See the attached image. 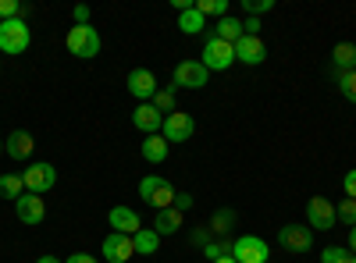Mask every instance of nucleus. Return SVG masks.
Returning a JSON list of instances; mask_svg holds the SVG:
<instances>
[{
    "mask_svg": "<svg viewBox=\"0 0 356 263\" xmlns=\"http://www.w3.org/2000/svg\"><path fill=\"white\" fill-rule=\"evenodd\" d=\"M132 125H136L143 135H157L161 125H164V114H161L154 103H139V107L132 110Z\"/></svg>",
    "mask_w": 356,
    "mask_h": 263,
    "instance_id": "obj_14",
    "label": "nucleus"
},
{
    "mask_svg": "<svg viewBox=\"0 0 356 263\" xmlns=\"http://www.w3.org/2000/svg\"><path fill=\"white\" fill-rule=\"evenodd\" d=\"M107 221H111L114 231H122V235H136V231L143 228V221H139V214H136L132 207H114V210L107 214Z\"/></svg>",
    "mask_w": 356,
    "mask_h": 263,
    "instance_id": "obj_17",
    "label": "nucleus"
},
{
    "mask_svg": "<svg viewBox=\"0 0 356 263\" xmlns=\"http://www.w3.org/2000/svg\"><path fill=\"white\" fill-rule=\"evenodd\" d=\"M22 182H25V192L43 196V192H50V189L57 185V171H54V164L36 160V164H29V167L22 171Z\"/></svg>",
    "mask_w": 356,
    "mask_h": 263,
    "instance_id": "obj_5",
    "label": "nucleus"
},
{
    "mask_svg": "<svg viewBox=\"0 0 356 263\" xmlns=\"http://www.w3.org/2000/svg\"><path fill=\"white\" fill-rule=\"evenodd\" d=\"M335 203L332 199H324V196H314L310 203H307V228L314 231V228H321V231H332L335 228Z\"/></svg>",
    "mask_w": 356,
    "mask_h": 263,
    "instance_id": "obj_8",
    "label": "nucleus"
},
{
    "mask_svg": "<svg viewBox=\"0 0 356 263\" xmlns=\"http://www.w3.org/2000/svg\"><path fill=\"white\" fill-rule=\"evenodd\" d=\"M342 189H346V196H349V199H356V167L342 178Z\"/></svg>",
    "mask_w": 356,
    "mask_h": 263,
    "instance_id": "obj_32",
    "label": "nucleus"
},
{
    "mask_svg": "<svg viewBox=\"0 0 356 263\" xmlns=\"http://www.w3.org/2000/svg\"><path fill=\"white\" fill-rule=\"evenodd\" d=\"M196 11L203 18H228V0H196Z\"/></svg>",
    "mask_w": 356,
    "mask_h": 263,
    "instance_id": "obj_25",
    "label": "nucleus"
},
{
    "mask_svg": "<svg viewBox=\"0 0 356 263\" xmlns=\"http://www.w3.org/2000/svg\"><path fill=\"white\" fill-rule=\"evenodd\" d=\"M346 249H349V253H353V256H356V224H353V228H349V246H346Z\"/></svg>",
    "mask_w": 356,
    "mask_h": 263,
    "instance_id": "obj_36",
    "label": "nucleus"
},
{
    "mask_svg": "<svg viewBox=\"0 0 356 263\" xmlns=\"http://www.w3.org/2000/svg\"><path fill=\"white\" fill-rule=\"evenodd\" d=\"M0 153H4V139H0Z\"/></svg>",
    "mask_w": 356,
    "mask_h": 263,
    "instance_id": "obj_39",
    "label": "nucleus"
},
{
    "mask_svg": "<svg viewBox=\"0 0 356 263\" xmlns=\"http://www.w3.org/2000/svg\"><path fill=\"white\" fill-rule=\"evenodd\" d=\"M178 28H182L186 36H196V33H203V28H207V18H203V15L196 11V4H193L189 11L178 15Z\"/></svg>",
    "mask_w": 356,
    "mask_h": 263,
    "instance_id": "obj_22",
    "label": "nucleus"
},
{
    "mask_svg": "<svg viewBox=\"0 0 356 263\" xmlns=\"http://www.w3.org/2000/svg\"><path fill=\"white\" fill-rule=\"evenodd\" d=\"M243 8L250 11V18H260L267 11H275V0H243Z\"/></svg>",
    "mask_w": 356,
    "mask_h": 263,
    "instance_id": "obj_30",
    "label": "nucleus"
},
{
    "mask_svg": "<svg viewBox=\"0 0 356 263\" xmlns=\"http://www.w3.org/2000/svg\"><path fill=\"white\" fill-rule=\"evenodd\" d=\"M232 224H235V214L232 210H218L214 214V231H228Z\"/></svg>",
    "mask_w": 356,
    "mask_h": 263,
    "instance_id": "obj_31",
    "label": "nucleus"
},
{
    "mask_svg": "<svg viewBox=\"0 0 356 263\" xmlns=\"http://www.w3.org/2000/svg\"><path fill=\"white\" fill-rule=\"evenodd\" d=\"M193 132H196V121H193V114H186V110L168 114L164 125H161V135L168 139V146H171V142H189Z\"/></svg>",
    "mask_w": 356,
    "mask_h": 263,
    "instance_id": "obj_6",
    "label": "nucleus"
},
{
    "mask_svg": "<svg viewBox=\"0 0 356 263\" xmlns=\"http://www.w3.org/2000/svg\"><path fill=\"white\" fill-rule=\"evenodd\" d=\"M214 36L235 46V43H239V40H243L246 33H243V22H239V18H232V15H228V18H218V25H214Z\"/></svg>",
    "mask_w": 356,
    "mask_h": 263,
    "instance_id": "obj_19",
    "label": "nucleus"
},
{
    "mask_svg": "<svg viewBox=\"0 0 356 263\" xmlns=\"http://www.w3.org/2000/svg\"><path fill=\"white\" fill-rule=\"evenodd\" d=\"M33 43V28H29L25 18H11V22H0V53L18 57L29 50Z\"/></svg>",
    "mask_w": 356,
    "mask_h": 263,
    "instance_id": "obj_1",
    "label": "nucleus"
},
{
    "mask_svg": "<svg viewBox=\"0 0 356 263\" xmlns=\"http://www.w3.org/2000/svg\"><path fill=\"white\" fill-rule=\"evenodd\" d=\"M207 75H211V71H207L200 61H182L175 68V90H178V85H182V90H203Z\"/></svg>",
    "mask_w": 356,
    "mask_h": 263,
    "instance_id": "obj_13",
    "label": "nucleus"
},
{
    "mask_svg": "<svg viewBox=\"0 0 356 263\" xmlns=\"http://www.w3.org/2000/svg\"><path fill=\"white\" fill-rule=\"evenodd\" d=\"M321 263H356V256L346 246H328V249H321Z\"/></svg>",
    "mask_w": 356,
    "mask_h": 263,
    "instance_id": "obj_26",
    "label": "nucleus"
},
{
    "mask_svg": "<svg viewBox=\"0 0 356 263\" xmlns=\"http://www.w3.org/2000/svg\"><path fill=\"white\" fill-rule=\"evenodd\" d=\"M171 90H175V85H171ZM171 90H157V93H154V100H150V103L164 114V118L178 110V107H175V93H171Z\"/></svg>",
    "mask_w": 356,
    "mask_h": 263,
    "instance_id": "obj_27",
    "label": "nucleus"
},
{
    "mask_svg": "<svg viewBox=\"0 0 356 263\" xmlns=\"http://www.w3.org/2000/svg\"><path fill=\"white\" fill-rule=\"evenodd\" d=\"M189 207H193V196H189V192H178V196H175V210L186 214Z\"/></svg>",
    "mask_w": 356,
    "mask_h": 263,
    "instance_id": "obj_33",
    "label": "nucleus"
},
{
    "mask_svg": "<svg viewBox=\"0 0 356 263\" xmlns=\"http://www.w3.org/2000/svg\"><path fill=\"white\" fill-rule=\"evenodd\" d=\"M139 153H143V160H150V164L168 160V139H164L161 132H157V135H146L143 146H139Z\"/></svg>",
    "mask_w": 356,
    "mask_h": 263,
    "instance_id": "obj_18",
    "label": "nucleus"
},
{
    "mask_svg": "<svg viewBox=\"0 0 356 263\" xmlns=\"http://www.w3.org/2000/svg\"><path fill=\"white\" fill-rule=\"evenodd\" d=\"M178 228H182V214H178L175 207H171V210H161L157 221H154V231H157L161 239H164V235H175Z\"/></svg>",
    "mask_w": 356,
    "mask_h": 263,
    "instance_id": "obj_21",
    "label": "nucleus"
},
{
    "mask_svg": "<svg viewBox=\"0 0 356 263\" xmlns=\"http://www.w3.org/2000/svg\"><path fill=\"white\" fill-rule=\"evenodd\" d=\"M339 93H342L349 103H356V68H353V71H339Z\"/></svg>",
    "mask_w": 356,
    "mask_h": 263,
    "instance_id": "obj_28",
    "label": "nucleus"
},
{
    "mask_svg": "<svg viewBox=\"0 0 356 263\" xmlns=\"http://www.w3.org/2000/svg\"><path fill=\"white\" fill-rule=\"evenodd\" d=\"M335 217H339V221H346V224L353 228V224H356V199H349V196H346V199L339 203V207H335Z\"/></svg>",
    "mask_w": 356,
    "mask_h": 263,
    "instance_id": "obj_29",
    "label": "nucleus"
},
{
    "mask_svg": "<svg viewBox=\"0 0 356 263\" xmlns=\"http://www.w3.org/2000/svg\"><path fill=\"white\" fill-rule=\"evenodd\" d=\"M25 196V182L22 174H0V199H22Z\"/></svg>",
    "mask_w": 356,
    "mask_h": 263,
    "instance_id": "obj_23",
    "label": "nucleus"
},
{
    "mask_svg": "<svg viewBox=\"0 0 356 263\" xmlns=\"http://www.w3.org/2000/svg\"><path fill=\"white\" fill-rule=\"evenodd\" d=\"M264 57H267V43L260 36H243L239 43H235V61H243V65H264Z\"/></svg>",
    "mask_w": 356,
    "mask_h": 263,
    "instance_id": "obj_15",
    "label": "nucleus"
},
{
    "mask_svg": "<svg viewBox=\"0 0 356 263\" xmlns=\"http://www.w3.org/2000/svg\"><path fill=\"white\" fill-rule=\"evenodd\" d=\"M33 150H36V139L29 135V132H22V128L4 139V153L11 160H29V157H33Z\"/></svg>",
    "mask_w": 356,
    "mask_h": 263,
    "instance_id": "obj_16",
    "label": "nucleus"
},
{
    "mask_svg": "<svg viewBox=\"0 0 356 263\" xmlns=\"http://www.w3.org/2000/svg\"><path fill=\"white\" fill-rule=\"evenodd\" d=\"M278 246L289 253H310L314 249V231L307 224H285L278 228Z\"/></svg>",
    "mask_w": 356,
    "mask_h": 263,
    "instance_id": "obj_7",
    "label": "nucleus"
},
{
    "mask_svg": "<svg viewBox=\"0 0 356 263\" xmlns=\"http://www.w3.org/2000/svg\"><path fill=\"white\" fill-rule=\"evenodd\" d=\"M200 65H203L207 71H228V68L235 65V46L225 43V40H218V36H207Z\"/></svg>",
    "mask_w": 356,
    "mask_h": 263,
    "instance_id": "obj_3",
    "label": "nucleus"
},
{
    "mask_svg": "<svg viewBox=\"0 0 356 263\" xmlns=\"http://www.w3.org/2000/svg\"><path fill=\"white\" fill-rule=\"evenodd\" d=\"M125 85H129V93H132L139 103H150V100H154V93L161 90V85H157V75H154L150 68H132Z\"/></svg>",
    "mask_w": 356,
    "mask_h": 263,
    "instance_id": "obj_11",
    "label": "nucleus"
},
{
    "mask_svg": "<svg viewBox=\"0 0 356 263\" xmlns=\"http://www.w3.org/2000/svg\"><path fill=\"white\" fill-rule=\"evenodd\" d=\"M332 61H335V71H353L356 68V46L353 43H339L332 50Z\"/></svg>",
    "mask_w": 356,
    "mask_h": 263,
    "instance_id": "obj_24",
    "label": "nucleus"
},
{
    "mask_svg": "<svg viewBox=\"0 0 356 263\" xmlns=\"http://www.w3.org/2000/svg\"><path fill=\"white\" fill-rule=\"evenodd\" d=\"M65 263H97V256H89V253H72Z\"/></svg>",
    "mask_w": 356,
    "mask_h": 263,
    "instance_id": "obj_35",
    "label": "nucleus"
},
{
    "mask_svg": "<svg viewBox=\"0 0 356 263\" xmlns=\"http://www.w3.org/2000/svg\"><path fill=\"white\" fill-rule=\"evenodd\" d=\"M232 256L239 260V263H267V256H271V246H267L264 239H257V235H243V239H235Z\"/></svg>",
    "mask_w": 356,
    "mask_h": 263,
    "instance_id": "obj_9",
    "label": "nucleus"
},
{
    "mask_svg": "<svg viewBox=\"0 0 356 263\" xmlns=\"http://www.w3.org/2000/svg\"><path fill=\"white\" fill-rule=\"evenodd\" d=\"M72 18H75V25H89V4H79L72 11Z\"/></svg>",
    "mask_w": 356,
    "mask_h": 263,
    "instance_id": "obj_34",
    "label": "nucleus"
},
{
    "mask_svg": "<svg viewBox=\"0 0 356 263\" xmlns=\"http://www.w3.org/2000/svg\"><path fill=\"white\" fill-rule=\"evenodd\" d=\"M214 263H239V260H235V256H221V260H214Z\"/></svg>",
    "mask_w": 356,
    "mask_h": 263,
    "instance_id": "obj_38",
    "label": "nucleus"
},
{
    "mask_svg": "<svg viewBox=\"0 0 356 263\" xmlns=\"http://www.w3.org/2000/svg\"><path fill=\"white\" fill-rule=\"evenodd\" d=\"M132 242H136V256H154L157 246H161V235H157L154 228H139L136 235H132Z\"/></svg>",
    "mask_w": 356,
    "mask_h": 263,
    "instance_id": "obj_20",
    "label": "nucleus"
},
{
    "mask_svg": "<svg viewBox=\"0 0 356 263\" xmlns=\"http://www.w3.org/2000/svg\"><path fill=\"white\" fill-rule=\"evenodd\" d=\"M36 263H65V260H57V256H40Z\"/></svg>",
    "mask_w": 356,
    "mask_h": 263,
    "instance_id": "obj_37",
    "label": "nucleus"
},
{
    "mask_svg": "<svg viewBox=\"0 0 356 263\" xmlns=\"http://www.w3.org/2000/svg\"><path fill=\"white\" fill-rule=\"evenodd\" d=\"M139 196H143L146 203H150V207H154L157 214L175 207V189H171V182L157 178V174H146V178L139 182Z\"/></svg>",
    "mask_w": 356,
    "mask_h": 263,
    "instance_id": "obj_4",
    "label": "nucleus"
},
{
    "mask_svg": "<svg viewBox=\"0 0 356 263\" xmlns=\"http://www.w3.org/2000/svg\"><path fill=\"white\" fill-rule=\"evenodd\" d=\"M15 214H18L22 224L36 228V224H43V217H47V199L36 196V192H25V196L15 203Z\"/></svg>",
    "mask_w": 356,
    "mask_h": 263,
    "instance_id": "obj_12",
    "label": "nucleus"
},
{
    "mask_svg": "<svg viewBox=\"0 0 356 263\" xmlns=\"http://www.w3.org/2000/svg\"><path fill=\"white\" fill-rule=\"evenodd\" d=\"M65 46L72 50V57H82V61H93L100 53V33L93 25H72L68 36H65Z\"/></svg>",
    "mask_w": 356,
    "mask_h": 263,
    "instance_id": "obj_2",
    "label": "nucleus"
},
{
    "mask_svg": "<svg viewBox=\"0 0 356 263\" xmlns=\"http://www.w3.org/2000/svg\"><path fill=\"white\" fill-rule=\"evenodd\" d=\"M100 253H104L107 263H129V260L136 256V242H132V235L111 231V235L104 239V246H100Z\"/></svg>",
    "mask_w": 356,
    "mask_h": 263,
    "instance_id": "obj_10",
    "label": "nucleus"
}]
</instances>
